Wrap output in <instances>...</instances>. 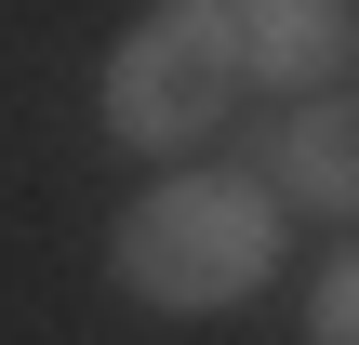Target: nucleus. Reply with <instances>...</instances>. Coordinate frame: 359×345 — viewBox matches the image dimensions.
I'll return each instance as SVG.
<instances>
[{"mask_svg": "<svg viewBox=\"0 0 359 345\" xmlns=\"http://www.w3.org/2000/svg\"><path fill=\"white\" fill-rule=\"evenodd\" d=\"M253 173H266V199H280V213H333V226H359V80L293 93V106H280V133L253 146Z\"/></svg>", "mask_w": 359, "mask_h": 345, "instance_id": "obj_3", "label": "nucleus"}, {"mask_svg": "<svg viewBox=\"0 0 359 345\" xmlns=\"http://www.w3.org/2000/svg\"><path fill=\"white\" fill-rule=\"evenodd\" d=\"M306 345H359V253H333L306 279Z\"/></svg>", "mask_w": 359, "mask_h": 345, "instance_id": "obj_5", "label": "nucleus"}, {"mask_svg": "<svg viewBox=\"0 0 359 345\" xmlns=\"http://www.w3.org/2000/svg\"><path fill=\"white\" fill-rule=\"evenodd\" d=\"M240 80L266 93H333L359 80V0H240Z\"/></svg>", "mask_w": 359, "mask_h": 345, "instance_id": "obj_4", "label": "nucleus"}, {"mask_svg": "<svg viewBox=\"0 0 359 345\" xmlns=\"http://www.w3.org/2000/svg\"><path fill=\"white\" fill-rule=\"evenodd\" d=\"M213 13H240V0H213Z\"/></svg>", "mask_w": 359, "mask_h": 345, "instance_id": "obj_6", "label": "nucleus"}, {"mask_svg": "<svg viewBox=\"0 0 359 345\" xmlns=\"http://www.w3.org/2000/svg\"><path fill=\"white\" fill-rule=\"evenodd\" d=\"M107 279L160 319H226L280 279V199L266 173H160L107 226Z\"/></svg>", "mask_w": 359, "mask_h": 345, "instance_id": "obj_1", "label": "nucleus"}, {"mask_svg": "<svg viewBox=\"0 0 359 345\" xmlns=\"http://www.w3.org/2000/svg\"><path fill=\"white\" fill-rule=\"evenodd\" d=\"M240 93H253L240 80V27L213 0H160L107 53V133L120 146H200V133H226Z\"/></svg>", "mask_w": 359, "mask_h": 345, "instance_id": "obj_2", "label": "nucleus"}]
</instances>
